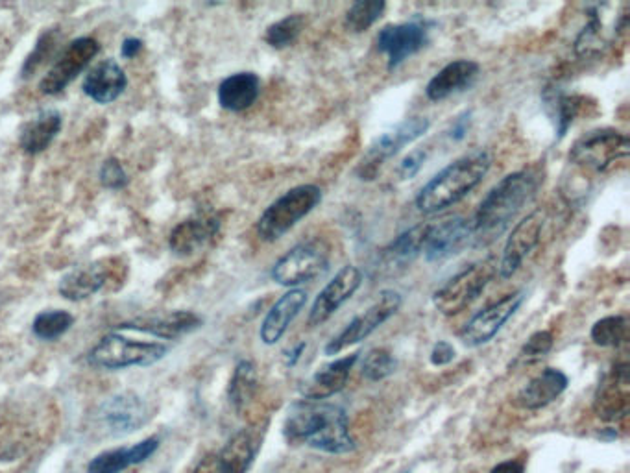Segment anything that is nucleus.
I'll use <instances>...</instances> for the list:
<instances>
[{
  "mask_svg": "<svg viewBox=\"0 0 630 473\" xmlns=\"http://www.w3.org/2000/svg\"><path fill=\"white\" fill-rule=\"evenodd\" d=\"M377 50L387 56V69L392 73L429 43V30L420 21L383 26L376 37Z\"/></svg>",
  "mask_w": 630,
  "mask_h": 473,
  "instance_id": "dca6fc26",
  "label": "nucleus"
},
{
  "mask_svg": "<svg viewBox=\"0 0 630 473\" xmlns=\"http://www.w3.org/2000/svg\"><path fill=\"white\" fill-rule=\"evenodd\" d=\"M305 348H307V344L305 342H300V344H296L294 348H292L291 352L287 353V366H294V364L300 361V357H302V353L305 352Z\"/></svg>",
  "mask_w": 630,
  "mask_h": 473,
  "instance_id": "09e8293b",
  "label": "nucleus"
},
{
  "mask_svg": "<svg viewBox=\"0 0 630 473\" xmlns=\"http://www.w3.org/2000/svg\"><path fill=\"white\" fill-rule=\"evenodd\" d=\"M98 178H100V183L106 189H111V191H121L130 183V178H128L126 170L122 167L121 161L115 158L106 159L102 163L100 172H98Z\"/></svg>",
  "mask_w": 630,
  "mask_h": 473,
  "instance_id": "79ce46f5",
  "label": "nucleus"
},
{
  "mask_svg": "<svg viewBox=\"0 0 630 473\" xmlns=\"http://www.w3.org/2000/svg\"><path fill=\"white\" fill-rule=\"evenodd\" d=\"M401 473H412V472H401Z\"/></svg>",
  "mask_w": 630,
  "mask_h": 473,
  "instance_id": "8fccbe9b",
  "label": "nucleus"
},
{
  "mask_svg": "<svg viewBox=\"0 0 630 473\" xmlns=\"http://www.w3.org/2000/svg\"><path fill=\"white\" fill-rule=\"evenodd\" d=\"M329 268V248L322 241H305L281 255L270 270L272 279L287 289H298L324 276Z\"/></svg>",
  "mask_w": 630,
  "mask_h": 473,
  "instance_id": "0eeeda50",
  "label": "nucleus"
},
{
  "mask_svg": "<svg viewBox=\"0 0 630 473\" xmlns=\"http://www.w3.org/2000/svg\"><path fill=\"white\" fill-rule=\"evenodd\" d=\"M497 276V261L494 257L481 259L449 278L433 294V305L440 315L457 316L479 300L486 287Z\"/></svg>",
  "mask_w": 630,
  "mask_h": 473,
  "instance_id": "39448f33",
  "label": "nucleus"
},
{
  "mask_svg": "<svg viewBox=\"0 0 630 473\" xmlns=\"http://www.w3.org/2000/svg\"><path fill=\"white\" fill-rule=\"evenodd\" d=\"M455 355H457V353H455V348H453L451 342H448V340H438L437 344L433 346V350H431L429 359H431L433 366H448L449 363H453Z\"/></svg>",
  "mask_w": 630,
  "mask_h": 473,
  "instance_id": "c03bdc74",
  "label": "nucleus"
},
{
  "mask_svg": "<svg viewBox=\"0 0 630 473\" xmlns=\"http://www.w3.org/2000/svg\"><path fill=\"white\" fill-rule=\"evenodd\" d=\"M470 130V113H464L462 117H459L455 124H453V130H451V137H455L457 141H461L464 135L468 134Z\"/></svg>",
  "mask_w": 630,
  "mask_h": 473,
  "instance_id": "de8ad7c7",
  "label": "nucleus"
},
{
  "mask_svg": "<svg viewBox=\"0 0 630 473\" xmlns=\"http://www.w3.org/2000/svg\"><path fill=\"white\" fill-rule=\"evenodd\" d=\"M61 41H63V34H61L60 28L45 30L37 39L36 47L28 54V58L23 63L21 78L28 80L37 71H41L49 61L54 63V60L60 56Z\"/></svg>",
  "mask_w": 630,
  "mask_h": 473,
  "instance_id": "f704fd0d",
  "label": "nucleus"
},
{
  "mask_svg": "<svg viewBox=\"0 0 630 473\" xmlns=\"http://www.w3.org/2000/svg\"><path fill=\"white\" fill-rule=\"evenodd\" d=\"M303 26H305V19L302 13H292L279 19L278 23L268 26L265 41L272 49H287L298 41V37L303 32Z\"/></svg>",
  "mask_w": 630,
  "mask_h": 473,
  "instance_id": "4c0bfd02",
  "label": "nucleus"
},
{
  "mask_svg": "<svg viewBox=\"0 0 630 473\" xmlns=\"http://www.w3.org/2000/svg\"><path fill=\"white\" fill-rule=\"evenodd\" d=\"M629 135L614 128H597L579 137L570 150V161L595 172H605L629 158Z\"/></svg>",
  "mask_w": 630,
  "mask_h": 473,
  "instance_id": "6e6552de",
  "label": "nucleus"
},
{
  "mask_svg": "<svg viewBox=\"0 0 630 473\" xmlns=\"http://www.w3.org/2000/svg\"><path fill=\"white\" fill-rule=\"evenodd\" d=\"M523 302H525V292H510L499 302H494L483 311H479L477 315H473L472 320H468V324L462 328V344L468 348H479L488 344L510 318L518 313Z\"/></svg>",
  "mask_w": 630,
  "mask_h": 473,
  "instance_id": "4468645a",
  "label": "nucleus"
},
{
  "mask_svg": "<svg viewBox=\"0 0 630 473\" xmlns=\"http://www.w3.org/2000/svg\"><path fill=\"white\" fill-rule=\"evenodd\" d=\"M385 10H387L385 0H359L346 12L344 26L352 34H363L376 25L377 21L383 17Z\"/></svg>",
  "mask_w": 630,
  "mask_h": 473,
  "instance_id": "c9c22d12",
  "label": "nucleus"
},
{
  "mask_svg": "<svg viewBox=\"0 0 630 473\" xmlns=\"http://www.w3.org/2000/svg\"><path fill=\"white\" fill-rule=\"evenodd\" d=\"M427 231H429V222H422L403 231L398 237H394V241H390L387 248L383 250V259L388 267L411 265L412 261L424 250Z\"/></svg>",
  "mask_w": 630,
  "mask_h": 473,
  "instance_id": "2f4dec72",
  "label": "nucleus"
},
{
  "mask_svg": "<svg viewBox=\"0 0 630 473\" xmlns=\"http://www.w3.org/2000/svg\"><path fill=\"white\" fill-rule=\"evenodd\" d=\"M283 435L289 444H300L328 455H348L357 449L348 413L337 403L326 400L294 401L285 416Z\"/></svg>",
  "mask_w": 630,
  "mask_h": 473,
  "instance_id": "f257e3e1",
  "label": "nucleus"
},
{
  "mask_svg": "<svg viewBox=\"0 0 630 473\" xmlns=\"http://www.w3.org/2000/svg\"><path fill=\"white\" fill-rule=\"evenodd\" d=\"M145 47V41L143 39H139V37H126L124 41H122L121 45V56L124 60H132L135 58L141 50Z\"/></svg>",
  "mask_w": 630,
  "mask_h": 473,
  "instance_id": "a18cd8bd",
  "label": "nucleus"
},
{
  "mask_svg": "<svg viewBox=\"0 0 630 473\" xmlns=\"http://www.w3.org/2000/svg\"><path fill=\"white\" fill-rule=\"evenodd\" d=\"M261 435L255 429H241L209 461V473H248L261 449Z\"/></svg>",
  "mask_w": 630,
  "mask_h": 473,
  "instance_id": "412c9836",
  "label": "nucleus"
},
{
  "mask_svg": "<svg viewBox=\"0 0 630 473\" xmlns=\"http://www.w3.org/2000/svg\"><path fill=\"white\" fill-rule=\"evenodd\" d=\"M204 326V318L193 311H170L165 315L139 316L122 322L119 329L139 331L159 339L176 340Z\"/></svg>",
  "mask_w": 630,
  "mask_h": 473,
  "instance_id": "aec40b11",
  "label": "nucleus"
},
{
  "mask_svg": "<svg viewBox=\"0 0 630 473\" xmlns=\"http://www.w3.org/2000/svg\"><path fill=\"white\" fill-rule=\"evenodd\" d=\"M152 418V409L134 392H121L100 403L97 424L108 437H126L145 427Z\"/></svg>",
  "mask_w": 630,
  "mask_h": 473,
  "instance_id": "f8f14e48",
  "label": "nucleus"
},
{
  "mask_svg": "<svg viewBox=\"0 0 630 473\" xmlns=\"http://www.w3.org/2000/svg\"><path fill=\"white\" fill-rule=\"evenodd\" d=\"M257 387H259V379H257L255 364L248 359L239 361L233 370L230 387H228V400H230L231 407L237 413H243L246 405L254 400Z\"/></svg>",
  "mask_w": 630,
  "mask_h": 473,
  "instance_id": "72a5a7b5",
  "label": "nucleus"
},
{
  "mask_svg": "<svg viewBox=\"0 0 630 473\" xmlns=\"http://www.w3.org/2000/svg\"><path fill=\"white\" fill-rule=\"evenodd\" d=\"M570 387V377L558 368H544L516 396V405L525 411H540L557 401Z\"/></svg>",
  "mask_w": 630,
  "mask_h": 473,
  "instance_id": "393cba45",
  "label": "nucleus"
},
{
  "mask_svg": "<svg viewBox=\"0 0 630 473\" xmlns=\"http://www.w3.org/2000/svg\"><path fill=\"white\" fill-rule=\"evenodd\" d=\"M220 226L222 222L217 215H202L183 220L170 233V250L180 257L198 254L219 235Z\"/></svg>",
  "mask_w": 630,
  "mask_h": 473,
  "instance_id": "5701e85b",
  "label": "nucleus"
},
{
  "mask_svg": "<svg viewBox=\"0 0 630 473\" xmlns=\"http://www.w3.org/2000/svg\"><path fill=\"white\" fill-rule=\"evenodd\" d=\"M261 95V78L244 71L224 78L219 85V104L222 110L241 113L252 108Z\"/></svg>",
  "mask_w": 630,
  "mask_h": 473,
  "instance_id": "c756f323",
  "label": "nucleus"
},
{
  "mask_svg": "<svg viewBox=\"0 0 630 473\" xmlns=\"http://www.w3.org/2000/svg\"><path fill=\"white\" fill-rule=\"evenodd\" d=\"M490 167L492 158L485 150L455 159L425 183L414 204L424 215H435L455 206L483 183Z\"/></svg>",
  "mask_w": 630,
  "mask_h": 473,
  "instance_id": "7ed1b4c3",
  "label": "nucleus"
},
{
  "mask_svg": "<svg viewBox=\"0 0 630 473\" xmlns=\"http://www.w3.org/2000/svg\"><path fill=\"white\" fill-rule=\"evenodd\" d=\"M553 346H555V339H553L551 331H536L521 346L516 359L512 361V366L538 363V361H542L546 357L547 353L553 350Z\"/></svg>",
  "mask_w": 630,
  "mask_h": 473,
  "instance_id": "a19ab883",
  "label": "nucleus"
},
{
  "mask_svg": "<svg viewBox=\"0 0 630 473\" xmlns=\"http://www.w3.org/2000/svg\"><path fill=\"white\" fill-rule=\"evenodd\" d=\"M481 73V65L473 60H455L442 67L425 87V97L431 102H442L470 89Z\"/></svg>",
  "mask_w": 630,
  "mask_h": 473,
  "instance_id": "b1692460",
  "label": "nucleus"
},
{
  "mask_svg": "<svg viewBox=\"0 0 630 473\" xmlns=\"http://www.w3.org/2000/svg\"><path fill=\"white\" fill-rule=\"evenodd\" d=\"M108 261H97L91 265L74 268L69 274H65L60 281V294L69 302H84L87 298L95 296L108 285V279L113 274Z\"/></svg>",
  "mask_w": 630,
  "mask_h": 473,
  "instance_id": "a878e982",
  "label": "nucleus"
},
{
  "mask_svg": "<svg viewBox=\"0 0 630 473\" xmlns=\"http://www.w3.org/2000/svg\"><path fill=\"white\" fill-rule=\"evenodd\" d=\"M169 352V346L161 342H141L110 333L98 340L97 346L87 355V361L100 370L115 372L132 366H152L165 359Z\"/></svg>",
  "mask_w": 630,
  "mask_h": 473,
  "instance_id": "423d86ee",
  "label": "nucleus"
},
{
  "mask_svg": "<svg viewBox=\"0 0 630 473\" xmlns=\"http://www.w3.org/2000/svg\"><path fill=\"white\" fill-rule=\"evenodd\" d=\"M472 239L470 220L462 219V217L442 220L437 224H429L422 254L427 263H442L461 254Z\"/></svg>",
  "mask_w": 630,
  "mask_h": 473,
  "instance_id": "a211bd4d",
  "label": "nucleus"
},
{
  "mask_svg": "<svg viewBox=\"0 0 630 473\" xmlns=\"http://www.w3.org/2000/svg\"><path fill=\"white\" fill-rule=\"evenodd\" d=\"M363 285V272L355 265L340 268L335 278L316 296L313 307L309 311V326L318 328L326 324L331 316L339 313L340 307L350 302L353 294Z\"/></svg>",
  "mask_w": 630,
  "mask_h": 473,
  "instance_id": "f3484780",
  "label": "nucleus"
},
{
  "mask_svg": "<svg viewBox=\"0 0 630 473\" xmlns=\"http://www.w3.org/2000/svg\"><path fill=\"white\" fill-rule=\"evenodd\" d=\"M590 337L601 348H618L629 337V320L623 315L605 316L592 326Z\"/></svg>",
  "mask_w": 630,
  "mask_h": 473,
  "instance_id": "e433bc0d",
  "label": "nucleus"
},
{
  "mask_svg": "<svg viewBox=\"0 0 630 473\" xmlns=\"http://www.w3.org/2000/svg\"><path fill=\"white\" fill-rule=\"evenodd\" d=\"M427 148H418V150H412L411 154H407L405 158L401 159L400 165H398V178L400 180H412L422 167H424L425 161H427Z\"/></svg>",
  "mask_w": 630,
  "mask_h": 473,
  "instance_id": "37998d69",
  "label": "nucleus"
},
{
  "mask_svg": "<svg viewBox=\"0 0 630 473\" xmlns=\"http://www.w3.org/2000/svg\"><path fill=\"white\" fill-rule=\"evenodd\" d=\"M305 305H307V292L303 289H289L285 292L278 302L270 307V311L261 324L259 337L263 340V344L267 346L278 344L291 328L296 316L302 313Z\"/></svg>",
  "mask_w": 630,
  "mask_h": 473,
  "instance_id": "bb28decb",
  "label": "nucleus"
},
{
  "mask_svg": "<svg viewBox=\"0 0 630 473\" xmlns=\"http://www.w3.org/2000/svg\"><path fill=\"white\" fill-rule=\"evenodd\" d=\"M490 473H525V464L521 461H503L494 466Z\"/></svg>",
  "mask_w": 630,
  "mask_h": 473,
  "instance_id": "49530a36",
  "label": "nucleus"
},
{
  "mask_svg": "<svg viewBox=\"0 0 630 473\" xmlns=\"http://www.w3.org/2000/svg\"><path fill=\"white\" fill-rule=\"evenodd\" d=\"M403 305V296L394 289H385L377 294L376 302L366 307L361 315L355 316L337 337L329 340L324 348L326 355H339L355 344L368 339L374 331L381 328Z\"/></svg>",
  "mask_w": 630,
  "mask_h": 473,
  "instance_id": "1a4fd4ad",
  "label": "nucleus"
},
{
  "mask_svg": "<svg viewBox=\"0 0 630 473\" xmlns=\"http://www.w3.org/2000/svg\"><path fill=\"white\" fill-rule=\"evenodd\" d=\"M429 128H431V121L427 117H411L392 126L387 132L377 135L374 143L368 146L363 161L357 169L361 180H372L385 161L398 156L405 146L422 139L429 132Z\"/></svg>",
  "mask_w": 630,
  "mask_h": 473,
  "instance_id": "9d476101",
  "label": "nucleus"
},
{
  "mask_svg": "<svg viewBox=\"0 0 630 473\" xmlns=\"http://www.w3.org/2000/svg\"><path fill=\"white\" fill-rule=\"evenodd\" d=\"M398 370V359L385 348H372L366 352L361 363V374L366 381H383Z\"/></svg>",
  "mask_w": 630,
  "mask_h": 473,
  "instance_id": "ea45409f",
  "label": "nucleus"
},
{
  "mask_svg": "<svg viewBox=\"0 0 630 473\" xmlns=\"http://www.w3.org/2000/svg\"><path fill=\"white\" fill-rule=\"evenodd\" d=\"M544 224L546 215L542 213V209H536L514 226L497 263L499 278L510 279L520 270L523 261L533 254L534 248L540 244Z\"/></svg>",
  "mask_w": 630,
  "mask_h": 473,
  "instance_id": "2eb2a0df",
  "label": "nucleus"
},
{
  "mask_svg": "<svg viewBox=\"0 0 630 473\" xmlns=\"http://www.w3.org/2000/svg\"><path fill=\"white\" fill-rule=\"evenodd\" d=\"M361 353H350L328 364H322L313 376L302 385L303 398L307 400H329L348 385L352 368Z\"/></svg>",
  "mask_w": 630,
  "mask_h": 473,
  "instance_id": "4be33fe9",
  "label": "nucleus"
},
{
  "mask_svg": "<svg viewBox=\"0 0 630 473\" xmlns=\"http://www.w3.org/2000/svg\"><path fill=\"white\" fill-rule=\"evenodd\" d=\"M100 52V43L93 37H78L71 41L54 60L49 73L39 82V91L47 97L63 93L74 80L84 73Z\"/></svg>",
  "mask_w": 630,
  "mask_h": 473,
  "instance_id": "9b49d317",
  "label": "nucleus"
},
{
  "mask_svg": "<svg viewBox=\"0 0 630 473\" xmlns=\"http://www.w3.org/2000/svg\"><path fill=\"white\" fill-rule=\"evenodd\" d=\"M159 448V438L150 437L137 442L130 448H117L104 451L87 464V473H121L150 459Z\"/></svg>",
  "mask_w": 630,
  "mask_h": 473,
  "instance_id": "c85d7f7f",
  "label": "nucleus"
},
{
  "mask_svg": "<svg viewBox=\"0 0 630 473\" xmlns=\"http://www.w3.org/2000/svg\"><path fill=\"white\" fill-rule=\"evenodd\" d=\"M630 409L629 363H619L603 377L594 398V411L605 422L627 418Z\"/></svg>",
  "mask_w": 630,
  "mask_h": 473,
  "instance_id": "6ab92c4d",
  "label": "nucleus"
},
{
  "mask_svg": "<svg viewBox=\"0 0 630 473\" xmlns=\"http://www.w3.org/2000/svg\"><path fill=\"white\" fill-rule=\"evenodd\" d=\"M627 26V15L612 4L588 8V23L575 39V52L582 58H594L605 52Z\"/></svg>",
  "mask_w": 630,
  "mask_h": 473,
  "instance_id": "ddd939ff",
  "label": "nucleus"
},
{
  "mask_svg": "<svg viewBox=\"0 0 630 473\" xmlns=\"http://www.w3.org/2000/svg\"><path fill=\"white\" fill-rule=\"evenodd\" d=\"M73 324L74 316L71 313L52 309V311H43L34 318L32 331H34L37 339L56 340L73 328Z\"/></svg>",
  "mask_w": 630,
  "mask_h": 473,
  "instance_id": "58836bf2",
  "label": "nucleus"
},
{
  "mask_svg": "<svg viewBox=\"0 0 630 473\" xmlns=\"http://www.w3.org/2000/svg\"><path fill=\"white\" fill-rule=\"evenodd\" d=\"M546 106L551 119L555 122L557 139H562L568 134L573 122L577 121L588 108L586 97L581 95H566V93H546Z\"/></svg>",
  "mask_w": 630,
  "mask_h": 473,
  "instance_id": "473e14b6",
  "label": "nucleus"
},
{
  "mask_svg": "<svg viewBox=\"0 0 630 473\" xmlns=\"http://www.w3.org/2000/svg\"><path fill=\"white\" fill-rule=\"evenodd\" d=\"M322 202V189L313 183L292 187L276 198L257 220V235L265 243H276Z\"/></svg>",
  "mask_w": 630,
  "mask_h": 473,
  "instance_id": "20e7f679",
  "label": "nucleus"
},
{
  "mask_svg": "<svg viewBox=\"0 0 630 473\" xmlns=\"http://www.w3.org/2000/svg\"><path fill=\"white\" fill-rule=\"evenodd\" d=\"M63 117L58 110H41L36 117L26 121L19 132V145L26 154L36 156L45 152L56 135L60 134Z\"/></svg>",
  "mask_w": 630,
  "mask_h": 473,
  "instance_id": "7c9ffc66",
  "label": "nucleus"
},
{
  "mask_svg": "<svg viewBox=\"0 0 630 473\" xmlns=\"http://www.w3.org/2000/svg\"><path fill=\"white\" fill-rule=\"evenodd\" d=\"M128 87V76L115 60H104L97 63L89 73L85 74V95L97 104H111L121 97Z\"/></svg>",
  "mask_w": 630,
  "mask_h": 473,
  "instance_id": "cd10ccee",
  "label": "nucleus"
},
{
  "mask_svg": "<svg viewBox=\"0 0 630 473\" xmlns=\"http://www.w3.org/2000/svg\"><path fill=\"white\" fill-rule=\"evenodd\" d=\"M540 189V176L534 170H518L497 182L477 207L472 220L473 239L490 243L507 230L523 207L533 202Z\"/></svg>",
  "mask_w": 630,
  "mask_h": 473,
  "instance_id": "f03ea898",
  "label": "nucleus"
}]
</instances>
